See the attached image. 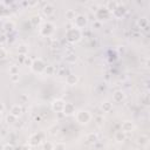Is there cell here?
Segmentation results:
<instances>
[{
	"label": "cell",
	"mask_w": 150,
	"mask_h": 150,
	"mask_svg": "<svg viewBox=\"0 0 150 150\" xmlns=\"http://www.w3.org/2000/svg\"><path fill=\"white\" fill-rule=\"evenodd\" d=\"M76 120L81 124H86L91 120V115L88 110H80L76 112Z\"/></svg>",
	"instance_id": "obj_1"
},
{
	"label": "cell",
	"mask_w": 150,
	"mask_h": 150,
	"mask_svg": "<svg viewBox=\"0 0 150 150\" xmlns=\"http://www.w3.org/2000/svg\"><path fill=\"white\" fill-rule=\"evenodd\" d=\"M66 35H67V39H68L69 41H71V42H75V41L80 40V38H81L80 29H77V28H75V27H74V28H69V29L67 30Z\"/></svg>",
	"instance_id": "obj_2"
},
{
	"label": "cell",
	"mask_w": 150,
	"mask_h": 150,
	"mask_svg": "<svg viewBox=\"0 0 150 150\" xmlns=\"http://www.w3.org/2000/svg\"><path fill=\"white\" fill-rule=\"evenodd\" d=\"M87 22H88L87 16L86 15H82V14L76 15V18L74 19V25H75V28H77V29H81V28L86 27Z\"/></svg>",
	"instance_id": "obj_3"
},
{
	"label": "cell",
	"mask_w": 150,
	"mask_h": 150,
	"mask_svg": "<svg viewBox=\"0 0 150 150\" xmlns=\"http://www.w3.org/2000/svg\"><path fill=\"white\" fill-rule=\"evenodd\" d=\"M45 68H46V63L41 59H36L32 63V69L35 73H42V71H45Z\"/></svg>",
	"instance_id": "obj_4"
},
{
	"label": "cell",
	"mask_w": 150,
	"mask_h": 150,
	"mask_svg": "<svg viewBox=\"0 0 150 150\" xmlns=\"http://www.w3.org/2000/svg\"><path fill=\"white\" fill-rule=\"evenodd\" d=\"M64 104H66V102L63 101V100H55L53 103H52V107H53V110H55V111H62L63 110V108H64Z\"/></svg>",
	"instance_id": "obj_5"
},
{
	"label": "cell",
	"mask_w": 150,
	"mask_h": 150,
	"mask_svg": "<svg viewBox=\"0 0 150 150\" xmlns=\"http://www.w3.org/2000/svg\"><path fill=\"white\" fill-rule=\"evenodd\" d=\"M63 114L66 115H71V114H75V107L71 104V103H66L64 104V108L62 110Z\"/></svg>",
	"instance_id": "obj_6"
},
{
	"label": "cell",
	"mask_w": 150,
	"mask_h": 150,
	"mask_svg": "<svg viewBox=\"0 0 150 150\" xmlns=\"http://www.w3.org/2000/svg\"><path fill=\"white\" fill-rule=\"evenodd\" d=\"M21 112H22V108H21L19 104H14V105L11 108V114H12L13 116H15V117L20 116Z\"/></svg>",
	"instance_id": "obj_7"
},
{
	"label": "cell",
	"mask_w": 150,
	"mask_h": 150,
	"mask_svg": "<svg viewBox=\"0 0 150 150\" xmlns=\"http://www.w3.org/2000/svg\"><path fill=\"white\" fill-rule=\"evenodd\" d=\"M114 101L115 102H122L123 100H124V93L123 91H121V90H117L115 94H114Z\"/></svg>",
	"instance_id": "obj_8"
},
{
	"label": "cell",
	"mask_w": 150,
	"mask_h": 150,
	"mask_svg": "<svg viewBox=\"0 0 150 150\" xmlns=\"http://www.w3.org/2000/svg\"><path fill=\"white\" fill-rule=\"evenodd\" d=\"M66 81H67V83H68V84L73 86V84H75V83L77 82V76H76V75H73V74H70V75H68V76H67Z\"/></svg>",
	"instance_id": "obj_9"
},
{
	"label": "cell",
	"mask_w": 150,
	"mask_h": 150,
	"mask_svg": "<svg viewBox=\"0 0 150 150\" xmlns=\"http://www.w3.org/2000/svg\"><path fill=\"white\" fill-rule=\"evenodd\" d=\"M131 129H132V123H131V122L125 121V122L122 124V130H123V132H128V131H130Z\"/></svg>",
	"instance_id": "obj_10"
},
{
	"label": "cell",
	"mask_w": 150,
	"mask_h": 150,
	"mask_svg": "<svg viewBox=\"0 0 150 150\" xmlns=\"http://www.w3.org/2000/svg\"><path fill=\"white\" fill-rule=\"evenodd\" d=\"M43 13L47 14V15L53 14V13H54V7H53L52 5H47V6H45V8H43Z\"/></svg>",
	"instance_id": "obj_11"
},
{
	"label": "cell",
	"mask_w": 150,
	"mask_h": 150,
	"mask_svg": "<svg viewBox=\"0 0 150 150\" xmlns=\"http://www.w3.org/2000/svg\"><path fill=\"white\" fill-rule=\"evenodd\" d=\"M66 18H67L68 20H74V19L76 18V14H75V12H74V11L68 9V11L66 12Z\"/></svg>",
	"instance_id": "obj_12"
},
{
	"label": "cell",
	"mask_w": 150,
	"mask_h": 150,
	"mask_svg": "<svg viewBox=\"0 0 150 150\" xmlns=\"http://www.w3.org/2000/svg\"><path fill=\"white\" fill-rule=\"evenodd\" d=\"M148 141H149V138H148V136H145V135H142V136L138 138V143L142 144V145H146V144H148Z\"/></svg>",
	"instance_id": "obj_13"
},
{
	"label": "cell",
	"mask_w": 150,
	"mask_h": 150,
	"mask_svg": "<svg viewBox=\"0 0 150 150\" xmlns=\"http://www.w3.org/2000/svg\"><path fill=\"white\" fill-rule=\"evenodd\" d=\"M102 109L104 110V111H109L110 109H111V103L110 102H108V101H105V102H103L102 103Z\"/></svg>",
	"instance_id": "obj_14"
},
{
	"label": "cell",
	"mask_w": 150,
	"mask_h": 150,
	"mask_svg": "<svg viewBox=\"0 0 150 150\" xmlns=\"http://www.w3.org/2000/svg\"><path fill=\"white\" fill-rule=\"evenodd\" d=\"M53 150H66V144L64 143H56L54 145Z\"/></svg>",
	"instance_id": "obj_15"
},
{
	"label": "cell",
	"mask_w": 150,
	"mask_h": 150,
	"mask_svg": "<svg viewBox=\"0 0 150 150\" xmlns=\"http://www.w3.org/2000/svg\"><path fill=\"white\" fill-rule=\"evenodd\" d=\"M15 120H16V117H15V116H13L12 114H9V115L7 116V122H8V123H13Z\"/></svg>",
	"instance_id": "obj_16"
},
{
	"label": "cell",
	"mask_w": 150,
	"mask_h": 150,
	"mask_svg": "<svg viewBox=\"0 0 150 150\" xmlns=\"http://www.w3.org/2000/svg\"><path fill=\"white\" fill-rule=\"evenodd\" d=\"M2 150H14V146H13L12 144H6V145L2 148Z\"/></svg>",
	"instance_id": "obj_17"
},
{
	"label": "cell",
	"mask_w": 150,
	"mask_h": 150,
	"mask_svg": "<svg viewBox=\"0 0 150 150\" xmlns=\"http://www.w3.org/2000/svg\"><path fill=\"white\" fill-rule=\"evenodd\" d=\"M53 148H54V144H52V143H45V149H48V150H53Z\"/></svg>",
	"instance_id": "obj_18"
},
{
	"label": "cell",
	"mask_w": 150,
	"mask_h": 150,
	"mask_svg": "<svg viewBox=\"0 0 150 150\" xmlns=\"http://www.w3.org/2000/svg\"><path fill=\"white\" fill-rule=\"evenodd\" d=\"M18 80H19V74L12 75V81H18Z\"/></svg>",
	"instance_id": "obj_19"
},
{
	"label": "cell",
	"mask_w": 150,
	"mask_h": 150,
	"mask_svg": "<svg viewBox=\"0 0 150 150\" xmlns=\"http://www.w3.org/2000/svg\"><path fill=\"white\" fill-rule=\"evenodd\" d=\"M4 109H5V107H4V104H2V103H0V112H1V111H2Z\"/></svg>",
	"instance_id": "obj_20"
}]
</instances>
